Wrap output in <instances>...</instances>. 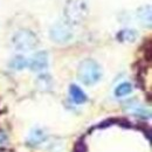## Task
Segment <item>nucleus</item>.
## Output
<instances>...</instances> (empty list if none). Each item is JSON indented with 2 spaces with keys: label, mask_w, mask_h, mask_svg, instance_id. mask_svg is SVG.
Here are the masks:
<instances>
[{
  "label": "nucleus",
  "mask_w": 152,
  "mask_h": 152,
  "mask_svg": "<svg viewBox=\"0 0 152 152\" xmlns=\"http://www.w3.org/2000/svg\"><path fill=\"white\" fill-rule=\"evenodd\" d=\"M13 46L20 52H29L34 49L39 43L37 35L29 29H20L12 39Z\"/></svg>",
  "instance_id": "nucleus-3"
},
{
  "label": "nucleus",
  "mask_w": 152,
  "mask_h": 152,
  "mask_svg": "<svg viewBox=\"0 0 152 152\" xmlns=\"http://www.w3.org/2000/svg\"><path fill=\"white\" fill-rule=\"evenodd\" d=\"M138 18L140 20V22L143 23V26H148L151 27V6H143L142 8L138 10Z\"/></svg>",
  "instance_id": "nucleus-9"
},
{
  "label": "nucleus",
  "mask_w": 152,
  "mask_h": 152,
  "mask_svg": "<svg viewBox=\"0 0 152 152\" xmlns=\"http://www.w3.org/2000/svg\"><path fill=\"white\" fill-rule=\"evenodd\" d=\"M52 77L48 75V74H43V75L39 76L38 81H37V86L40 90L42 91H47V90H50L52 88Z\"/></svg>",
  "instance_id": "nucleus-12"
},
{
  "label": "nucleus",
  "mask_w": 152,
  "mask_h": 152,
  "mask_svg": "<svg viewBox=\"0 0 152 152\" xmlns=\"http://www.w3.org/2000/svg\"><path fill=\"white\" fill-rule=\"evenodd\" d=\"M10 67L17 70H22L23 68L28 67V60L23 56H15L10 63Z\"/></svg>",
  "instance_id": "nucleus-13"
},
{
  "label": "nucleus",
  "mask_w": 152,
  "mask_h": 152,
  "mask_svg": "<svg viewBox=\"0 0 152 152\" xmlns=\"http://www.w3.org/2000/svg\"><path fill=\"white\" fill-rule=\"evenodd\" d=\"M103 75L101 66L95 60L86 58L83 60L77 69V77L84 86H94L96 84Z\"/></svg>",
  "instance_id": "nucleus-1"
},
{
  "label": "nucleus",
  "mask_w": 152,
  "mask_h": 152,
  "mask_svg": "<svg viewBox=\"0 0 152 152\" xmlns=\"http://www.w3.org/2000/svg\"><path fill=\"white\" fill-rule=\"evenodd\" d=\"M116 38L119 42H134L138 38V33L134 29H123L117 33Z\"/></svg>",
  "instance_id": "nucleus-10"
},
{
  "label": "nucleus",
  "mask_w": 152,
  "mask_h": 152,
  "mask_svg": "<svg viewBox=\"0 0 152 152\" xmlns=\"http://www.w3.org/2000/svg\"><path fill=\"white\" fill-rule=\"evenodd\" d=\"M6 139H7V136L2 132V131H0V144H1V143H4Z\"/></svg>",
  "instance_id": "nucleus-15"
},
{
  "label": "nucleus",
  "mask_w": 152,
  "mask_h": 152,
  "mask_svg": "<svg viewBox=\"0 0 152 152\" xmlns=\"http://www.w3.org/2000/svg\"><path fill=\"white\" fill-rule=\"evenodd\" d=\"M50 39L56 43H67L73 39V29L68 22H56L49 31Z\"/></svg>",
  "instance_id": "nucleus-4"
},
{
  "label": "nucleus",
  "mask_w": 152,
  "mask_h": 152,
  "mask_svg": "<svg viewBox=\"0 0 152 152\" xmlns=\"http://www.w3.org/2000/svg\"><path fill=\"white\" fill-rule=\"evenodd\" d=\"M46 139H47V136H46V133H45L43 130H41V129H34V130H32V132L29 134L28 144L35 146V145H39V144L43 143Z\"/></svg>",
  "instance_id": "nucleus-8"
},
{
  "label": "nucleus",
  "mask_w": 152,
  "mask_h": 152,
  "mask_svg": "<svg viewBox=\"0 0 152 152\" xmlns=\"http://www.w3.org/2000/svg\"><path fill=\"white\" fill-rule=\"evenodd\" d=\"M128 110L136 117L142 118V119H148L151 117V113L150 110L145 109L144 107H142L139 103L137 102H129L128 103Z\"/></svg>",
  "instance_id": "nucleus-6"
},
{
  "label": "nucleus",
  "mask_w": 152,
  "mask_h": 152,
  "mask_svg": "<svg viewBox=\"0 0 152 152\" xmlns=\"http://www.w3.org/2000/svg\"><path fill=\"white\" fill-rule=\"evenodd\" d=\"M73 152H87V146H86V143H84V139L83 138L78 139L75 143Z\"/></svg>",
  "instance_id": "nucleus-14"
},
{
  "label": "nucleus",
  "mask_w": 152,
  "mask_h": 152,
  "mask_svg": "<svg viewBox=\"0 0 152 152\" xmlns=\"http://www.w3.org/2000/svg\"><path fill=\"white\" fill-rule=\"evenodd\" d=\"M69 94H70V97L73 99V102L76 103V104H83L88 101V97L87 95L83 93V90L76 86V84H72L69 87Z\"/></svg>",
  "instance_id": "nucleus-7"
},
{
  "label": "nucleus",
  "mask_w": 152,
  "mask_h": 152,
  "mask_svg": "<svg viewBox=\"0 0 152 152\" xmlns=\"http://www.w3.org/2000/svg\"><path fill=\"white\" fill-rule=\"evenodd\" d=\"M88 14V7L84 0H67L64 6V17L72 25L81 23Z\"/></svg>",
  "instance_id": "nucleus-2"
},
{
  "label": "nucleus",
  "mask_w": 152,
  "mask_h": 152,
  "mask_svg": "<svg viewBox=\"0 0 152 152\" xmlns=\"http://www.w3.org/2000/svg\"><path fill=\"white\" fill-rule=\"evenodd\" d=\"M132 93V84L129 82H123L115 89V96L116 97H124L130 95Z\"/></svg>",
  "instance_id": "nucleus-11"
},
{
  "label": "nucleus",
  "mask_w": 152,
  "mask_h": 152,
  "mask_svg": "<svg viewBox=\"0 0 152 152\" xmlns=\"http://www.w3.org/2000/svg\"><path fill=\"white\" fill-rule=\"evenodd\" d=\"M28 67L33 72H43L48 67V54L47 52H38L31 60H28Z\"/></svg>",
  "instance_id": "nucleus-5"
}]
</instances>
